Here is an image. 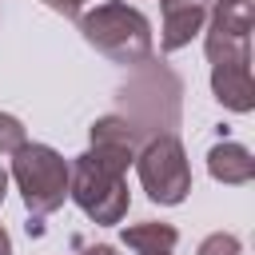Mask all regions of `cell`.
<instances>
[{
    "instance_id": "13",
    "label": "cell",
    "mask_w": 255,
    "mask_h": 255,
    "mask_svg": "<svg viewBox=\"0 0 255 255\" xmlns=\"http://www.w3.org/2000/svg\"><path fill=\"white\" fill-rule=\"evenodd\" d=\"M84 255H116V247H108V243H96V247H84Z\"/></svg>"
},
{
    "instance_id": "15",
    "label": "cell",
    "mask_w": 255,
    "mask_h": 255,
    "mask_svg": "<svg viewBox=\"0 0 255 255\" xmlns=\"http://www.w3.org/2000/svg\"><path fill=\"white\" fill-rule=\"evenodd\" d=\"M4 195H8V171L0 167V203H4Z\"/></svg>"
},
{
    "instance_id": "2",
    "label": "cell",
    "mask_w": 255,
    "mask_h": 255,
    "mask_svg": "<svg viewBox=\"0 0 255 255\" xmlns=\"http://www.w3.org/2000/svg\"><path fill=\"white\" fill-rule=\"evenodd\" d=\"M80 32L112 64H143L151 56V24L139 8H131L124 0H108V4H96L92 12H84Z\"/></svg>"
},
{
    "instance_id": "14",
    "label": "cell",
    "mask_w": 255,
    "mask_h": 255,
    "mask_svg": "<svg viewBox=\"0 0 255 255\" xmlns=\"http://www.w3.org/2000/svg\"><path fill=\"white\" fill-rule=\"evenodd\" d=\"M0 255H12V239H8L4 227H0Z\"/></svg>"
},
{
    "instance_id": "11",
    "label": "cell",
    "mask_w": 255,
    "mask_h": 255,
    "mask_svg": "<svg viewBox=\"0 0 255 255\" xmlns=\"http://www.w3.org/2000/svg\"><path fill=\"white\" fill-rule=\"evenodd\" d=\"M20 143H28V139H24V124H20L16 116L0 112V155H12Z\"/></svg>"
},
{
    "instance_id": "12",
    "label": "cell",
    "mask_w": 255,
    "mask_h": 255,
    "mask_svg": "<svg viewBox=\"0 0 255 255\" xmlns=\"http://www.w3.org/2000/svg\"><path fill=\"white\" fill-rule=\"evenodd\" d=\"M44 4H48L52 12H60V16H76V20H80V16H84V4H88V0H44Z\"/></svg>"
},
{
    "instance_id": "1",
    "label": "cell",
    "mask_w": 255,
    "mask_h": 255,
    "mask_svg": "<svg viewBox=\"0 0 255 255\" xmlns=\"http://www.w3.org/2000/svg\"><path fill=\"white\" fill-rule=\"evenodd\" d=\"M207 64H211V92L231 112L255 108V80H251V24L247 20H223L207 16Z\"/></svg>"
},
{
    "instance_id": "8",
    "label": "cell",
    "mask_w": 255,
    "mask_h": 255,
    "mask_svg": "<svg viewBox=\"0 0 255 255\" xmlns=\"http://www.w3.org/2000/svg\"><path fill=\"white\" fill-rule=\"evenodd\" d=\"M207 171H211V179L239 187V183H251V179H255V155H251L243 143L223 139V143H215V147L207 151Z\"/></svg>"
},
{
    "instance_id": "16",
    "label": "cell",
    "mask_w": 255,
    "mask_h": 255,
    "mask_svg": "<svg viewBox=\"0 0 255 255\" xmlns=\"http://www.w3.org/2000/svg\"><path fill=\"white\" fill-rule=\"evenodd\" d=\"M163 255H171V251H163Z\"/></svg>"
},
{
    "instance_id": "5",
    "label": "cell",
    "mask_w": 255,
    "mask_h": 255,
    "mask_svg": "<svg viewBox=\"0 0 255 255\" xmlns=\"http://www.w3.org/2000/svg\"><path fill=\"white\" fill-rule=\"evenodd\" d=\"M135 171H139V183H143L147 199L159 203V207H175L191 191V163L183 155V143L171 131L147 139L135 151Z\"/></svg>"
},
{
    "instance_id": "4",
    "label": "cell",
    "mask_w": 255,
    "mask_h": 255,
    "mask_svg": "<svg viewBox=\"0 0 255 255\" xmlns=\"http://www.w3.org/2000/svg\"><path fill=\"white\" fill-rule=\"evenodd\" d=\"M12 179L36 219L52 215L68 199V159L48 143H20L12 151Z\"/></svg>"
},
{
    "instance_id": "7",
    "label": "cell",
    "mask_w": 255,
    "mask_h": 255,
    "mask_svg": "<svg viewBox=\"0 0 255 255\" xmlns=\"http://www.w3.org/2000/svg\"><path fill=\"white\" fill-rule=\"evenodd\" d=\"M135 143H139V128L131 120L104 116V120L92 124V147L88 151H96L100 159H108V163H116V167L128 171V163H135V151H139Z\"/></svg>"
},
{
    "instance_id": "10",
    "label": "cell",
    "mask_w": 255,
    "mask_h": 255,
    "mask_svg": "<svg viewBox=\"0 0 255 255\" xmlns=\"http://www.w3.org/2000/svg\"><path fill=\"white\" fill-rule=\"evenodd\" d=\"M195 255H243V243H239L231 231H215V235H207V239L199 243Z\"/></svg>"
},
{
    "instance_id": "6",
    "label": "cell",
    "mask_w": 255,
    "mask_h": 255,
    "mask_svg": "<svg viewBox=\"0 0 255 255\" xmlns=\"http://www.w3.org/2000/svg\"><path fill=\"white\" fill-rule=\"evenodd\" d=\"M163 12V36L159 48L163 52H179L191 44V36L203 32L207 16H211V0H159Z\"/></svg>"
},
{
    "instance_id": "3",
    "label": "cell",
    "mask_w": 255,
    "mask_h": 255,
    "mask_svg": "<svg viewBox=\"0 0 255 255\" xmlns=\"http://www.w3.org/2000/svg\"><path fill=\"white\" fill-rule=\"evenodd\" d=\"M68 195L76 199V207L100 223V227H112L128 215V171L100 159L96 151H84L68 163Z\"/></svg>"
},
{
    "instance_id": "9",
    "label": "cell",
    "mask_w": 255,
    "mask_h": 255,
    "mask_svg": "<svg viewBox=\"0 0 255 255\" xmlns=\"http://www.w3.org/2000/svg\"><path fill=\"white\" fill-rule=\"evenodd\" d=\"M179 243V231L171 223H131L124 227V247H131L135 255H163Z\"/></svg>"
}]
</instances>
